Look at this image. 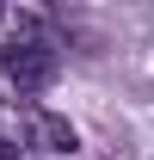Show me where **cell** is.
Here are the masks:
<instances>
[{
	"label": "cell",
	"mask_w": 154,
	"mask_h": 160,
	"mask_svg": "<svg viewBox=\"0 0 154 160\" xmlns=\"http://www.w3.org/2000/svg\"><path fill=\"white\" fill-rule=\"evenodd\" d=\"M25 136H31V148H43V154H74L80 148L74 123L56 117V111H25Z\"/></svg>",
	"instance_id": "obj_2"
},
{
	"label": "cell",
	"mask_w": 154,
	"mask_h": 160,
	"mask_svg": "<svg viewBox=\"0 0 154 160\" xmlns=\"http://www.w3.org/2000/svg\"><path fill=\"white\" fill-rule=\"evenodd\" d=\"M0 74L13 80L19 92H43L62 74V43L43 31L37 19H19V31L0 43Z\"/></svg>",
	"instance_id": "obj_1"
}]
</instances>
